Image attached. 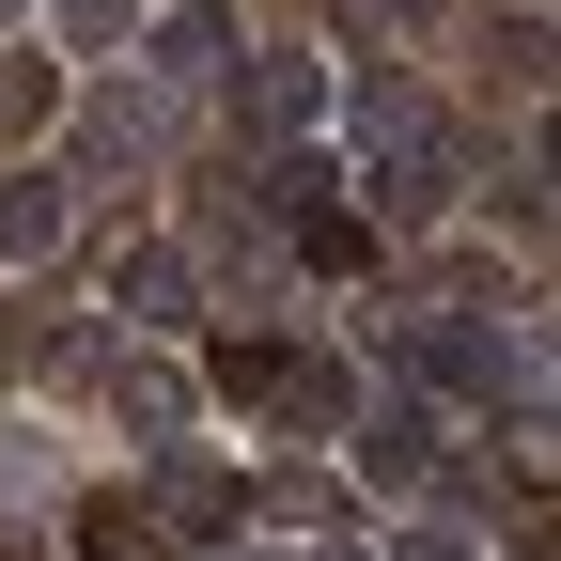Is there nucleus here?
<instances>
[{
	"instance_id": "0eeeda50",
	"label": "nucleus",
	"mask_w": 561,
	"mask_h": 561,
	"mask_svg": "<svg viewBox=\"0 0 561 561\" xmlns=\"http://www.w3.org/2000/svg\"><path fill=\"white\" fill-rule=\"evenodd\" d=\"M0 359H16V312H0Z\"/></svg>"
},
{
	"instance_id": "f257e3e1",
	"label": "nucleus",
	"mask_w": 561,
	"mask_h": 561,
	"mask_svg": "<svg viewBox=\"0 0 561 561\" xmlns=\"http://www.w3.org/2000/svg\"><path fill=\"white\" fill-rule=\"evenodd\" d=\"M359 468L375 483H437V421H421V405H375L359 421Z\"/></svg>"
},
{
	"instance_id": "7ed1b4c3",
	"label": "nucleus",
	"mask_w": 561,
	"mask_h": 561,
	"mask_svg": "<svg viewBox=\"0 0 561 561\" xmlns=\"http://www.w3.org/2000/svg\"><path fill=\"white\" fill-rule=\"evenodd\" d=\"M47 110H62V79H47V62H32V47H0V140H32Z\"/></svg>"
},
{
	"instance_id": "39448f33",
	"label": "nucleus",
	"mask_w": 561,
	"mask_h": 561,
	"mask_svg": "<svg viewBox=\"0 0 561 561\" xmlns=\"http://www.w3.org/2000/svg\"><path fill=\"white\" fill-rule=\"evenodd\" d=\"M110 390H125V421H187V375H172V359H125Z\"/></svg>"
},
{
	"instance_id": "f03ea898",
	"label": "nucleus",
	"mask_w": 561,
	"mask_h": 561,
	"mask_svg": "<svg viewBox=\"0 0 561 561\" xmlns=\"http://www.w3.org/2000/svg\"><path fill=\"white\" fill-rule=\"evenodd\" d=\"M47 234H62V187L47 172H0V265H32Z\"/></svg>"
},
{
	"instance_id": "20e7f679",
	"label": "nucleus",
	"mask_w": 561,
	"mask_h": 561,
	"mask_svg": "<svg viewBox=\"0 0 561 561\" xmlns=\"http://www.w3.org/2000/svg\"><path fill=\"white\" fill-rule=\"evenodd\" d=\"M234 515H250V500H234V483H219V468H172V530H203V546H219Z\"/></svg>"
},
{
	"instance_id": "423d86ee",
	"label": "nucleus",
	"mask_w": 561,
	"mask_h": 561,
	"mask_svg": "<svg viewBox=\"0 0 561 561\" xmlns=\"http://www.w3.org/2000/svg\"><path fill=\"white\" fill-rule=\"evenodd\" d=\"M0 561H32V530H16V515H0Z\"/></svg>"
}]
</instances>
